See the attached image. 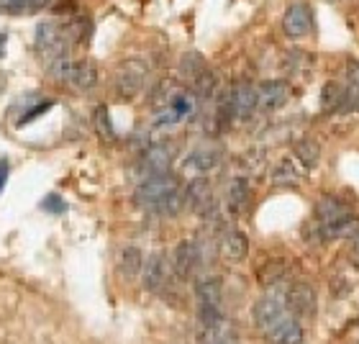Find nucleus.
<instances>
[{"instance_id":"f257e3e1","label":"nucleus","mask_w":359,"mask_h":344,"mask_svg":"<svg viewBox=\"0 0 359 344\" xmlns=\"http://www.w3.org/2000/svg\"><path fill=\"white\" fill-rule=\"evenodd\" d=\"M134 203L157 216H177L180 209L185 206V190L180 187V180L175 175L162 172V175H151L139 183Z\"/></svg>"},{"instance_id":"f03ea898","label":"nucleus","mask_w":359,"mask_h":344,"mask_svg":"<svg viewBox=\"0 0 359 344\" xmlns=\"http://www.w3.org/2000/svg\"><path fill=\"white\" fill-rule=\"evenodd\" d=\"M88 37V23L85 21H69V23H57V21H44L36 26V37H34V49L44 60V65L62 57H69L72 46L80 44Z\"/></svg>"},{"instance_id":"7ed1b4c3","label":"nucleus","mask_w":359,"mask_h":344,"mask_svg":"<svg viewBox=\"0 0 359 344\" xmlns=\"http://www.w3.org/2000/svg\"><path fill=\"white\" fill-rule=\"evenodd\" d=\"M316 221H318V234H323V242L359 237V216L337 195H323L316 203Z\"/></svg>"},{"instance_id":"20e7f679","label":"nucleus","mask_w":359,"mask_h":344,"mask_svg":"<svg viewBox=\"0 0 359 344\" xmlns=\"http://www.w3.org/2000/svg\"><path fill=\"white\" fill-rule=\"evenodd\" d=\"M46 72L57 80V83L67 85L77 93H88L97 85V67L88 60H72V57H62L46 65Z\"/></svg>"},{"instance_id":"39448f33","label":"nucleus","mask_w":359,"mask_h":344,"mask_svg":"<svg viewBox=\"0 0 359 344\" xmlns=\"http://www.w3.org/2000/svg\"><path fill=\"white\" fill-rule=\"evenodd\" d=\"M147 80H149V67L144 60H123L116 70V77H113V88H116V95L123 98V100H131L147 88Z\"/></svg>"},{"instance_id":"423d86ee","label":"nucleus","mask_w":359,"mask_h":344,"mask_svg":"<svg viewBox=\"0 0 359 344\" xmlns=\"http://www.w3.org/2000/svg\"><path fill=\"white\" fill-rule=\"evenodd\" d=\"M175 277V267H172V257H167L165 252H151L147 260H144V270H142V283L144 288L154 296L165 293L170 288Z\"/></svg>"},{"instance_id":"0eeeda50","label":"nucleus","mask_w":359,"mask_h":344,"mask_svg":"<svg viewBox=\"0 0 359 344\" xmlns=\"http://www.w3.org/2000/svg\"><path fill=\"white\" fill-rule=\"evenodd\" d=\"M185 206L201 218H218V203L205 178H193L185 187Z\"/></svg>"},{"instance_id":"6e6552de","label":"nucleus","mask_w":359,"mask_h":344,"mask_svg":"<svg viewBox=\"0 0 359 344\" xmlns=\"http://www.w3.org/2000/svg\"><path fill=\"white\" fill-rule=\"evenodd\" d=\"M280 26H283L285 37L292 39V41H300V39H306L313 31V11L303 0L290 3V6L285 8Z\"/></svg>"},{"instance_id":"1a4fd4ad","label":"nucleus","mask_w":359,"mask_h":344,"mask_svg":"<svg viewBox=\"0 0 359 344\" xmlns=\"http://www.w3.org/2000/svg\"><path fill=\"white\" fill-rule=\"evenodd\" d=\"M226 103L231 108L233 121H247L259 111L257 103V85L252 83H236L231 88V93L226 95Z\"/></svg>"},{"instance_id":"9d476101","label":"nucleus","mask_w":359,"mask_h":344,"mask_svg":"<svg viewBox=\"0 0 359 344\" xmlns=\"http://www.w3.org/2000/svg\"><path fill=\"white\" fill-rule=\"evenodd\" d=\"M201 260H203L201 244L193 239H182L172 252L175 277H177V280H190V277L195 275L198 265H201Z\"/></svg>"},{"instance_id":"9b49d317","label":"nucleus","mask_w":359,"mask_h":344,"mask_svg":"<svg viewBox=\"0 0 359 344\" xmlns=\"http://www.w3.org/2000/svg\"><path fill=\"white\" fill-rule=\"evenodd\" d=\"M224 162V152L218 147H195L185 159H182V170L195 175V178H205Z\"/></svg>"},{"instance_id":"f8f14e48","label":"nucleus","mask_w":359,"mask_h":344,"mask_svg":"<svg viewBox=\"0 0 359 344\" xmlns=\"http://www.w3.org/2000/svg\"><path fill=\"white\" fill-rule=\"evenodd\" d=\"M175 150L170 144H149L147 150L142 152L139 157V170H142L144 178H151V175H162V172H170L172 165Z\"/></svg>"},{"instance_id":"ddd939ff","label":"nucleus","mask_w":359,"mask_h":344,"mask_svg":"<svg viewBox=\"0 0 359 344\" xmlns=\"http://www.w3.org/2000/svg\"><path fill=\"white\" fill-rule=\"evenodd\" d=\"M285 314H287V306H285V300L277 298V296H264V298H259L255 306H252V322H255L257 329H262L264 334H267Z\"/></svg>"},{"instance_id":"4468645a","label":"nucleus","mask_w":359,"mask_h":344,"mask_svg":"<svg viewBox=\"0 0 359 344\" xmlns=\"http://www.w3.org/2000/svg\"><path fill=\"white\" fill-rule=\"evenodd\" d=\"M290 100V85L283 80H262L257 85V103L259 111H280Z\"/></svg>"},{"instance_id":"2eb2a0df","label":"nucleus","mask_w":359,"mask_h":344,"mask_svg":"<svg viewBox=\"0 0 359 344\" xmlns=\"http://www.w3.org/2000/svg\"><path fill=\"white\" fill-rule=\"evenodd\" d=\"M285 306L292 316H313L316 306H318V296H316L313 285L308 283H295L290 285V291L285 296Z\"/></svg>"},{"instance_id":"dca6fc26","label":"nucleus","mask_w":359,"mask_h":344,"mask_svg":"<svg viewBox=\"0 0 359 344\" xmlns=\"http://www.w3.org/2000/svg\"><path fill=\"white\" fill-rule=\"evenodd\" d=\"M218 252L224 257L226 262H231V265H239L249 257V239L247 234L239 232V229H229L224 232L221 242H218Z\"/></svg>"},{"instance_id":"f3484780","label":"nucleus","mask_w":359,"mask_h":344,"mask_svg":"<svg viewBox=\"0 0 359 344\" xmlns=\"http://www.w3.org/2000/svg\"><path fill=\"white\" fill-rule=\"evenodd\" d=\"M321 111L326 116H334V113H349V103H346V85L337 83V80H329L323 83L321 88Z\"/></svg>"},{"instance_id":"a211bd4d","label":"nucleus","mask_w":359,"mask_h":344,"mask_svg":"<svg viewBox=\"0 0 359 344\" xmlns=\"http://www.w3.org/2000/svg\"><path fill=\"white\" fill-rule=\"evenodd\" d=\"M267 337L272 344H300L303 342V326L298 324L295 316L285 314L283 319L267 331Z\"/></svg>"},{"instance_id":"6ab92c4d","label":"nucleus","mask_w":359,"mask_h":344,"mask_svg":"<svg viewBox=\"0 0 359 344\" xmlns=\"http://www.w3.org/2000/svg\"><path fill=\"white\" fill-rule=\"evenodd\" d=\"M300 167H303V165H300V162H295L292 157H283L275 167H272V172H269L272 185H277V187L298 185L300 180H303V170H300Z\"/></svg>"},{"instance_id":"aec40b11","label":"nucleus","mask_w":359,"mask_h":344,"mask_svg":"<svg viewBox=\"0 0 359 344\" xmlns=\"http://www.w3.org/2000/svg\"><path fill=\"white\" fill-rule=\"evenodd\" d=\"M142 270H144V255L142 249L134 247V244H128L118 252V272L123 280H136V277H142Z\"/></svg>"},{"instance_id":"412c9836","label":"nucleus","mask_w":359,"mask_h":344,"mask_svg":"<svg viewBox=\"0 0 359 344\" xmlns=\"http://www.w3.org/2000/svg\"><path fill=\"white\" fill-rule=\"evenodd\" d=\"M292 154L298 159L303 170H316L318 162H321V144L316 142V139H298L295 147H292Z\"/></svg>"},{"instance_id":"4be33fe9","label":"nucleus","mask_w":359,"mask_h":344,"mask_svg":"<svg viewBox=\"0 0 359 344\" xmlns=\"http://www.w3.org/2000/svg\"><path fill=\"white\" fill-rule=\"evenodd\" d=\"M249 180L247 178H233L231 183H229V187H226V201H229V209L233 211V213H239L244 206H247L249 201Z\"/></svg>"},{"instance_id":"5701e85b","label":"nucleus","mask_w":359,"mask_h":344,"mask_svg":"<svg viewBox=\"0 0 359 344\" xmlns=\"http://www.w3.org/2000/svg\"><path fill=\"white\" fill-rule=\"evenodd\" d=\"M52 0H0V13L6 15H31L44 11Z\"/></svg>"},{"instance_id":"b1692460","label":"nucleus","mask_w":359,"mask_h":344,"mask_svg":"<svg viewBox=\"0 0 359 344\" xmlns=\"http://www.w3.org/2000/svg\"><path fill=\"white\" fill-rule=\"evenodd\" d=\"M208 70V65H205V60H203L198 52H187L182 54V60H180V75L185 77L187 85H193L198 77L203 75Z\"/></svg>"},{"instance_id":"393cba45","label":"nucleus","mask_w":359,"mask_h":344,"mask_svg":"<svg viewBox=\"0 0 359 344\" xmlns=\"http://www.w3.org/2000/svg\"><path fill=\"white\" fill-rule=\"evenodd\" d=\"M344 85H346V103H349V111H359V60H349Z\"/></svg>"},{"instance_id":"a878e982","label":"nucleus","mask_w":359,"mask_h":344,"mask_svg":"<svg viewBox=\"0 0 359 344\" xmlns=\"http://www.w3.org/2000/svg\"><path fill=\"white\" fill-rule=\"evenodd\" d=\"M93 124H95V131L103 142H113L116 139V131H113L111 116H108V108L105 105H97L95 113H93Z\"/></svg>"},{"instance_id":"bb28decb","label":"nucleus","mask_w":359,"mask_h":344,"mask_svg":"<svg viewBox=\"0 0 359 344\" xmlns=\"http://www.w3.org/2000/svg\"><path fill=\"white\" fill-rule=\"evenodd\" d=\"M285 277V262L283 260H269L264 267H259V275L257 280L262 285H275Z\"/></svg>"},{"instance_id":"cd10ccee","label":"nucleus","mask_w":359,"mask_h":344,"mask_svg":"<svg viewBox=\"0 0 359 344\" xmlns=\"http://www.w3.org/2000/svg\"><path fill=\"white\" fill-rule=\"evenodd\" d=\"M241 162H244V170L247 172H262L264 170V162H267V154H264V150H249L244 157H241Z\"/></svg>"},{"instance_id":"c85d7f7f","label":"nucleus","mask_w":359,"mask_h":344,"mask_svg":"<svg viewBox=\"0 0 359 344\" xmlns=\"http://www.w3.org/2000/svg\"><path fill=\"white\" fill-rule=\"evenodd\" d=\"M41 209H44L46 213H54V216H60V213H65V211H67V203L62 201L57 193H49L44 201H41Z\"/></svg>"},{"instance_id":"c756f323","label":"nucleus","mask_w":359,"mask_h":344,"mask_svg":"<svg viewBox=\"0 0 359 344\" xmlns=\"http://www.w3.org/2000/svg\"><path fill=\"white\" fill-rule=\"evenodd\" d=\"M52 105H54V100H41V103L34 105V108H31L29 113H23L21 119H18V126H23V124H31V121L36 119V116H41V113H44V111H49Z\"/></svg>"},{"instance_id":"7c9ffc66","label":"nucleus","mask_w":359,"mask_h":344,"mask_svg":"<svg viewBox=\"0 0 359 344\" xmlns=\"http://www.w3.org/2000/svg\"><path fill=\"white\" fill-rule=\"evenodd\" d=\"M6 180H8V162H0V190L6 185Z\"/></svg>"},{"instance_id":"2f4dec72","label":"nucleus","mask_w":359,"mask_h":344,"mask_svg":"<svg viewBox=\"0 0 359 344\" xmlns=\"http://www.w3.org/2000/svg\"><path fill=\"white\" fill-rule=\"evenodd\" d=\"M352 255L359 260V237H354V242H352Z\"/></svg>"},{"instance_id":"473e14b6","label":"nucleus","mask_w":359,"mask_h":344,"mask_svg":"<svg viewBox=\"0 0 359 344\" xmlns=\"http://www.w3.org/2000/svg\"><path fill=\"white\" fill-rule=\"evenodd\" d=\"M6 54V34H0V57Z\"/></svg>"}]
</instances>
